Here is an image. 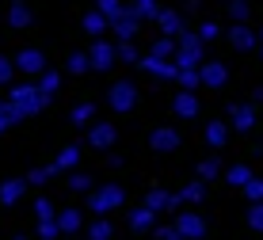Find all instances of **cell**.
Wrapping results in <instances>:
<instances>
[{"mask_svg":"<svg viewBox=\"0 0 263 240\" xmlns=\"http://www.w3.org/2000/svg\"><path fill=\"white\" fill-rule=\"evenodd\" d=\"M8 103L15 107V115H20V118H31V115H39V110L46 107L50 99L39 91V84L23 80V84H12V96H8Z\"/></svg>","mask_w":263,"mask_h":240,"instance_id":"1","label":"cell"},{"mask_svg":"<svg viewBox=\"0 0 263 240\" xmlns=\"http://www.w3.org/2000/svg\"><path fill=\"white\" fill-rule=\"evenodd\" d=\"M176 69H198L202 65V39H198L195 31H183L176 39Z\"/></svg>","mask_w":263,"mask_h":240,"instance_id":"2","label":"cell"},{"mask_svg":"<svg viewBox=\"0 0 263 240\" xmlns=\"http://www.w3.org/2000/svg\"><path fill=\"white\" fill-rule=\"evenodd\" d=\"M126 202V191L119 187V183H103V187H96L92 195H88V210H92V214H111V210H119Z\"/></svg>","mask_w":263,"mask_h":240,"instance_id":"3","label":"cell"},{"mask_svg":"<svg viewBox=\"0 0 263 240\" xmlns=\"http://www.w3.org/2000/svg\"><path fill=\"white\" fill-rule=\"evenodd\" d=\"M107 103H111V110L126 115V110L138 107V88H134L130 80H119V84H111V91H107Z\"/></svg>","mask_w":263,"mask_h":240,"instance_id":"4","label":"cell"},{"mask_svg":"<svg viewBox=\"0 0 263 240\" xmlns=\"http://www.w3.org/2000/svg\"><path fill=\"white\" fill-rule=\"evenodd\" d=\"M176 233L183 236V240H202V236H206V221H202V214H195V210H179Z\"/></svg>","mask_w":263,"mask_h":240,"instance_id":"5","label":"cell"},{"mask_svg":"<svg viewBox=\"0 0 263 240\" xmlns=\"http://www.w3.org/2000/svg\"><path fill=\"white\" fill-rule=\"evenodd\" d=\"M12 61H15V72H23V77H42V72H46L42 50H20Z\"/></svg>","mask_w":263,"mask_h":240,"instance_id":"6","label":"cell"},{"mask_svg":"<svg viewBox=\"0 0 263 240\" xmlns=\"http://www.w3.org/2000/svg\"><path fill=\"white\" fill-rule=\"evenodd\" d=\"M115 141H119V130H115L111 122H92L88 126V145H92V149H111Z\"/></svg>","mask_w":263,"mask_h":240,"instance_id":"7","label":"cell"},{"mask_svg":"<svg viewBox=\"0 0 263 240\" xmlns=\"http://www.w3.org/2000/svg\"><path fill=\"white\" fill-rule=\"evenodd\" d=\"M115 58H119V46H111V42H96L92 50H88V61H92V69H111L115 65Z\"/></svg>","mask_w":263,"mask_h":240,"instance_id":"8","label":"cell"},{"mask_svg":"<svg viewBox=\"0 0 263 240\" xmlns=\"http://www.w3.org/2000/svg\"><path fill=\"white\" fill-rule=\"evenodd\" d=\"M198 80H202L206 88H221L225 80H229V69H225L221 61H202V65H198Z\"/></svg>","mask_w":263,"mask_h":240,"instance_id":"9","label":"cell"},{"mask_svg":"<svg viewBox=\"0 0 263 240\" xmlns=\"http://www.w3.org/2000/svg\"><path fill=\"white\" fill-rule=\"evenodd\" d=\"M138 15H134V8H126V12L119 15V20H111V27H115V34H119V42H130L134 34H138Z\"/></svg>","mask_w":263,"mask_h":240,"instance_id":"10","label":"cell"},{"mask_svg":"<svg viewBox=\"0 0 263 240\" xmlns=\"http://www.w3.org/2000/svg\"><path fill=\"white\" fill-rule=\"evenodd\" d=\"M149 145H153L157 153H172V149H179V130H172V126H160V130H153Z\"/></svg>","mask_w":263,"mask_h":240,"instance_id":"11","label":"cell"},{"mask_svg":"<svg viewBox=\"0 0 263 240\" xmlns=\"http://www.w3.org/2000/svg\"><path fill=\"white\" fill-rule=\"evenodd\" d=\"M141 69H145V72H153V77H160V80H172V77H179L176 61H160V58H149V53L141 58Z\"/></svg>","mask_w":263,"mask_h":240,"instance_id":"12","label":"cell"},{"mask_svg":"<svg viewBox=\"0 0 263 240\" xmlns=\"http://www.w3.org/2000/svg\"><path fill=\"white\" fill-rule=\"evenodd\" d=\"M157 23H160V31H164V39H179V34L187 31L183 20H179V12H172V8H164V12L157 15Z\"/></svg>","mask_w":263,"mask_h":240,"instance_id":"13","label":"cell"},{"mask_svg":"<svg viewBox=\"0 0 263 240\" xmlns=\"http://www.w3.org/2000/svg\"><path fill=\"white\" fill-rule=\"evenodd\" d=\"M145 206H149L153 214H160V210H179V195H168V191H149V195H145Z\"/></svg>","mask_w":263,"mask_h":240,"instance_id":"14","label":"cell"},{"mask_svg":"<svg viewBox=\"0 0 263 240\" xmlns=\"http://www.w3.org/2000/svg\"><path fill=\"white\" fill-rule=\"evenodd\" d=\"M172 110H176L179 118H195V115H198V99H195V91H179V96L172 99Z\"/></svg>","mask_w":263,"mask_h":240,"instance_id":"15","label":"cell"},{"mask_svg":"<svg viewBox=\"0 0 263 240\" xmlns=\"http://www.w3.org/2000/svg\"><path fill=\"white\" fill-rule=\"evenodd\" d=\"M229 118H233L237 130H252V126H256V110H252L248 103H233L229 107Z\"/></svg>","mask_w":263,"mask_h":240,"instance_id":"16","label":"cell"},{"mask_svg":"<svg viewBox=\"0 0 263 240\" xmlns=\"http://www.w3.org/2000/svg\"><path fill=\"white\" fill-rule=\"evenodd\" d=\"M23 191H27V179H4L0 183V202H4V206H15V202L23 198Z\"/></svg>","mask_w":263,"mask_h":240,"instance_id":"17","label":"cell"},{"mask_svg":"<svg viewBox=\"0 0 263 240\" xmlns=\"http://www.w3.org/2000/svg\"><path fill=\"white\" fill-rule=\"evenodd\" d=\"M80 225H84V214H80V210H61V214H58V229L65 236L80 233Z\"/></svg>","mask_w":263,"mask_h":240,"instance_id":"18","label":"cell"},{"mask_svg":"<svg viewBox=\"0 0 263 240\" xmlns=\"http://www.w3.org/2000/svg\"><path fill=\"white\" fill-rule=\"evenodd\" d=\"M229 42L237 46V50H252V46H256V34H252V27L237 23V27H229Z\"/></svg>","mask_w":263,"mask_h":240,"instance_id":"19","label":"cell"},{"mask_svg":"<svg viewBox=\"0 0 263 240\" xmlns=\"http://www.w3.org/2000/svg\"><path fill=\"white\" fill-rule=\"evenodd\" d=\"M153 221H157V214H153V210L145 206V202H141L138 210H130V229H138V233H145V229H153Z\"/></svg>","mask_w":263,"mask_h":240,"instance_id":"20","label":"cell"},{"mask_svg":"<svg viewBox=\"0 0 263 240\" xmlns=\"http://www.w3.org/2000/svg\"><path fill=\"white\" fill-rule=\"evenodd\" d=\"M77 160H80V145H69V149H61V153H58V160H53V172H69V168H77Z\"/></svg>","mask_w":263,"mask_h":240,"instance_id":"21","label":"cell"},{"mask_svg":"<svg viewBox=\"0 0 263 240\" xmlns=\"http://www.w3.org/2000/svg\"><path fill=\"white\" fill-rule=\"evenodd\" d=\"M8 23H12V27H31V8H27V0H12Z\"/></svg>","mask_w":263,"mask_h":240,"instance_id":"22","label":"cell"},{"mask_svg":"<svg viewBox=\"0 0 263 240\" xmlns=\"http://www.w3.org/2000/svg\"><path fill=\"white\" fill-rule=\"evenodd\" d=\"M39 91H42V96H46V99H53V96H58V91H61V77H58V72H53V69H46V72H42V77H39Z\"/></svg>","mask_w":263,"mask_h":240,"instance_id":"23","label":"cell"},{"mask_svg":"<svg viewBox=\"0 0 263 240\" xmlns=\"http://www.w3.org/2000/svg\"><path fill=\"white\" fill-rule=\"evenodd\" d=\"M225 179H229L233 187H248V183L256 179V175H252V168H244V164H233V168L225 172Z\"/></svg>","mask_w":263,"mask_h":240,"instance_id":"24","label":"cell"},{"mask_svg":"<svg viewBox=\"0 0 263 240\" xmlns=\"http://www.w3.org/2000/svg\"><path fill=\"white\" fill-rule=\"evenodd\" d=\"M149 58H160V61H172V58H176V39H160V42H153V50H149Z\"/></svg>","mask_w":263,"mask_h":240,"instance_id":"25","label":"cell"},{"mask_svg":"<svg viewBox=\"0 0 263 240\" xmlns=\"http://www.w3.org/2000/svg\"><path fill=\"white\" fill-rule=\"evenodd\" d=\"M225 137H229V126H225V122H210V126H206V141H210L214 149H221Z\"/></svg>","mask_w":263,"mask_h":240,"instance_id":"26","label":"cell"},{"mask_svg":"<svg viewBox=\"0 0 263 240\" xmlns=\"http://www.w3.org/2000/svg\"><path fill=\"white\" fill-rule=\"evenodd\" d=\"M202 198H206V183H202V179L187 183V187L179 191V202H202Z\"/></svg>","mask_w":263,"mask_h":240,"instance_id":"27","label":"cell"},{"mask_svg":"<svg viewBox=\"0 0 263 240\" xmlns=\"http://www.w3.org/2000/svg\"><path fill=\"white\" fill-rule=\"evenodd\" d=\"M134 15H138V20H157L160 15V8H157V0H134Z\"/></svg>","mask_w":263,"mask_h":240,"instance_id":"28","label":"cell"},{"mask_svg":"<svg viewBox=\"0 0 263 240\" xmlns=\"http://www.w3.org/2000/svg\"><path fill=\"white\" fill-rule=\"evenodd\" d=\"M92 118H96L92 103H77V107H72V126H92Z\"/></svg>","mask_w":263,"mask_h":240,"instance_id":"29","label":"cell"},{"mask_svg":"<svg viewBox=\"0 0 263 240\" xmlns=\"http://www.w3.org/2000/svg\"><path fill=\"white\" fill-rule=\"evenodd\" d=\"M96 12L103 15L107 23H111V20H119V15L126 12V8H122V0H99V8H96Z\"/></svg>","mask_w":263,"mask_h":240,"instance_id":"30","label":"cell"},{"mask_svg":"<svg viewBox=\"0 0 263 240\" xmlns=\"http://www.w3.org/2000/svg\"><path fill=\"white\" fill-rule=\"evenodd\" d=\"M111 236H115V229H111V221H107V217H99L96 225L88 229V240H111Z\"/></svg>","mask_w":263,"mask_h":240,"instance_id":"31","label":"cell"},{"mask_svg":"<svg viewBox=\"0 0 263 240\" xmlns=\"http://www.w3.org/2000/svg\"><path fill=\"white\" fill-rule=\"evenodd\" d=\"M103 27H107V20H103L99 12H88V15H84V31L92 34V39H99V34H103Z\"/></svg>","mask_w":263,"mask_h":240,"instance_id":"32","label":"cell"},{"mask_svg":"<svg viewBox=\"0 0 263 240\" xmlns=\"http://www.w3.org/2000/svg\"><path fill=\"white\" fill-rule=\"evenodd\" d=\"M34 217H39V221H58L53 202H50V198H39V202H34Z\"/></svg>","mask_w":263,"mask_h":240,"instance_id":"33","label":"cell"},{"mask_svg":"<svg viewBox=\"0 0 263 240\" xmlns=\"http://www.w3.org/2000/svg\"><path fill=\"white\" fill-rule=\"evenodd\" d=\"M179 88H183V91H195L198 84H202V80H198V69H179Z\"/></svg>","mask_w":263,"mask_h":240,"instance_id":"34","label":"cell"},{"mask_svg":"<svg viewBox=\"0 0 263 240\" xmlns=\"http://www.w3.org/2000/svg\"><path fill=\"white\" fill-rule=\"evenodd\" d=\"M20 122V115H15V107L12 103H0V134L8 130V126H15Z\"/></svg>","mask_w":263,"mask_h":240,"instance_id":"35","label":"cell"},{"mask_svg":"<svg viewBox=\"0 0 263 240\" xmlns=\"http://www.w3.org/2000/svg\"><path fill=\"white\" fill-rule=\"evenodd\" d=\"M214 175H221V164H217L214 156H210V160H202V164H198V179L206 183V179H214Z\"/></svg>","mask_w":263,"mask_h":240,"instance_id":"36","label":"cell"},{"mask_svg":"<svg viewBox=\"0 0 263 240\" xmlns=\"http://www.w3.org/2000/svg\"><path fill=\"white\" fill-rule=\"evenodd\" d=\"M88 69H92L88 53H69V72H88Z\"/></svg>","mask_w":263,"mask_h":240,"instance_id":"37","label":"cell"},{"mask_svg":"<svg viewBox=\"0 0 263 240\" xmlns=\"http://www.w3.org/2000/svg\"><path fill=\"white\" fill-rule=\"evenodd\" d=\"M119 61H126V65H134V61H141V53L134 50V42H119Z\"/></svg>","mask_w":263,"mask_h":240,"instance_id":"38","label":"cell"},{"mask_svg":"<svg viewBox=\"0 0 263 240\" xmlns=\"http://www.w3.org/2000/svg\"><path fill=\"white\" fill-rule=\"evenodd\" d=\"M50 175H58V172H53V164H50V168H34L31 175H27V183H34V187H42V183H50Z\"/></svg>","mask_w":263,"mask_h":240,"instance_id":"39","label":"cell"},{"mask_svg":"<svg viewBox=\"0 0 263 240\" xmlns=\"http://www.w3.org/2000/svg\"><path fill=\"white\" fill-rule=\"evenodd\" d=\"M58 221H39V240H58Z\"/></svg>","mask_w":263,"mask_h":240,"instance_id":"40","label":"cell"},{"mask_svg":"<svg viewBox=\"0 0 263 240\" xmlns=\"http://www.w3.org/2000/svg\"><path fill=\"white\" fill-rule=\"evenodd\" d=\"M12 77H15V61L0 58V84H12Z\"/></svg>","mask_w":263,"mask_h":240,"instance_id":"41","label":"cell"},{"mask_svg":"<svg viewBox=\"0 0 263 240\" xmlns=\"http://www.w3.org/2000/svg\"><path fill=\"white\" fill-rule=\"evenodd\" d=\"M69 187H72V191H92V179H88L84 172H72V175H69Z\"/></svg>","mask_w":263,"mask_h":240,"instance_id":"42","label":"cell"},{"mask_svg":"<svg viewBox=\"0 0 263 240\" xmlns=\"http://www.w3.org/2000/svg\"><path fill=\"white\" fill-rule=\"evenodd\" d=\"M229 15H233L237 23H244V20H248V0H233V4H229Z\"/></svg>","mask_w":263,"mask_h":240,"instance_id":"43","label":"cell"},{"mask_svg":"<svg viewBox=\"0 0 263 240\" xmlns=\"http://www.w3.org/2000/svg\"><path fill=\"white\" fill-rule=\"evenodd\" d=\"M248 225H252V229H259V233H263V202H256V206L248 210Z\"/></svg>","mask_w":263,"mask_h":240,"instance_id":"44","label":"cell"},{"mask_svg":"<svg viewBox=\"0 0 263 240\" xmlns=\"http://www.w3.org/2000/svg\"><path fill=\"white\" fill-rule=\"evenodd\" d=\"M244 195H248L252 202H263V179H252L248 187H244Z\"/></svg>","mask_w":263,"mask_h":240,"instance_id":"45","label":"cell"},{"mask_svg":"<svg viewBox=\"0 0 263 240\" xmlns=\"http://www.w3.org/2000/svg\"><path fill=\"white\" fill-rule=\"evenodd\" d=\"M195 34H198L202 42H214V39H217V23H202V27H198Z\"/></svg>","mask_w":263,"mask_h":240,"instance_id":"46","label":"cell"},{"mask_svg":"<svg viewBox=\"0 0 263 240\" xmlns=\"http://www.w3.org/2000/svg\"><path fill=\"white\" fill-rule=\"evenodd\" d=\"M157 240H183L176 233V225H164V229H157Z\"/></svg>","mask_w":263,"mask_h":240,"instance_id":"47","label":"cell"},{"mask_svg":"<svg viewBox=\"0 0 263 240\" xmlns=\"http://www.w3.org/2000/svg\"><path fill=\"white\" fill-rule=\"evenodd\" d=\"M259 42H263V31H259Z\"/></svg>","mask_w":263,"mask_h":240,"instance_id":"48","label":"cell"},{"mask_svg":"<svg viewBox=\"0 0 263 240\" xmlns=\"http://www.w3.org/2000/svg\"><path fill=\"white\" fill-rule=\"evenodd\" d=\"M15 240H27V236H15Z\"/></svg>","mask_w":263,"mask_h":240,"instance_id":"49","label":"cell"}]
</instances>
